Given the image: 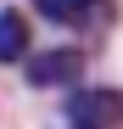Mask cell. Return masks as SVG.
<instances>
[{
    "label": "cell",
    "instance_id": "2",
    "mask_svg": "<svg viewBox=\"0 0 123 129\" xmlns=\"http://www.w3.org/2000/svg\"><path fill=\"white\" fill-rule=\"evenodd\" d=\"M73 79H78V51L28 56V84H73Z\"/></svg>",
    "mask_w": 123,
    "mask_h": 129
},
{
    "label": "cell",
    "instance_id": "4",
    "mask_svg": "<svg viewBox=\"0 0 123 129\" xmlns=\"http://www.w3.org/2000/svg\"><path fill=\"white\" fill-rule=\"evenodd\" d=\"M0 56H6V62L28 56V23L17 17V6H6V11H0Z\"/></svg>",
    "mask_w": 123,
    "mask_h": 129
},
{
    "label": "cell",
    "instance_id": "3",
    "mask_svg": "<svg viewBox=\"0 0 123 129\" xmlns=\"http://www.w3.org/2000/svg\"><path fill=\"white\" fill-rule=\"evenodd\" d=\"M34 6H39V17H50L62 28H90L106 11V0H34Z\"/></svg>",
    "mask_w": 123,
    "mask_h": 129
},
{
    "label": "cell",
    "instance_id": "1",
    "mask_svg": "<svg viewBox=\"0 0 123 129\" xmlns=\"http://www.w3.org/2000/svg\"><path fill=\"white\" fill-rule=\"evenodd\" d=\"M123 123V90H78L67 95V129H117Z\"/></svg>",
    "mask_w": 123,
    "mask_h": 129
}]
</instances>
